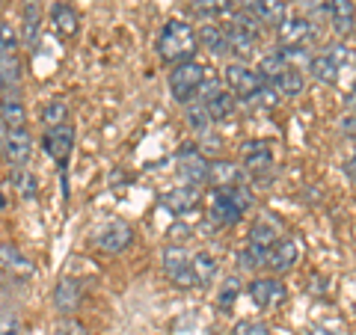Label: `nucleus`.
<instances>
[{
	"instance_id": "49530a36",
	"label": "nucleus",
	"mask_w": 356,
	"mask_h": 335,
	"mask_svg": "<svg viewBox=\"0 0 356 335\" xmlns=\"http://www.w3.org/2000/svg\"><path fill=\"white\" fill-rule=\"evenodd\" d=\"M0 205H3V199H0Z\"/></svg>"
},
{
	"instance_id": "9d476101",
	"label": "nucleus",
	"mask_w": 356,
	"mask_h": 335,
	"mask_svg": "<svg viewBox=\"0 0 356 335\" xmlns=\"http://www.w3.org/2000/svg\"><path fill=\"white\" fill-rule=\"evenodd\" d=\"M175 163H178V172H181V178H184L187 184L199 187V184H205V181H208L211 161L202 154V149H196V146H193V142H187V146L178 152Z\"/></svg>"
},
{
	"instance_id": "5701e85b",
	"label": "nucleus",
	"mask_w": 356,
	"mask_h": 335,
	"mask_svg": "<svg viewBox=\"0 0 356 335\" xmlns=\"http://www.w3.org/2000/svg\"><path fill=\"white\" fill-rule=\"evenodd\" d=\"M270 86L280 95H285V98H297L306 89V74H303V69H297V65H288V69L280 77H276Z\"/></svg>"
},
{
	"instance_id": "f257e3e1",
	"label": "nucleus",
	"mask_w": 356,
	"mask_h": 335,
	"mask_svg": "<svg viewBox=\"0 0 356 335\" xmlns=\"http://www.w3.org/2000/svg\"><path fill=\"white\" fill-rule=\"evenodd\" d=\"M222 83L232 89V95L247 104H276V89L259 74V69H250L247 63H226L222 69Z\"/></svg>"
},
{
	"instance_id": "4c0bfd02",
	"label": "nucleus",
	"mask_w": 356,
	"mask_h": 335,
	"mask_svg": "<svg viewBox=\"0 0 356 335\" xmlns=\"http://www.w3.org/2000/svg\"><path fill=\"white\" fill-rule=\"evenodd\" d=\"M21 332V318L9 309H0V335H18Z\"/></svg>"
},
{
	"instance_id": "f03ea898",
	"label": "nucleus",
	"mask_w": 356,
	"mask_h": 335,
	"mask_svg": "<svg viewBox=\"0 0 356 335\" xmlns=\"http://www.w3.org/2000/svg\"><path fill=\"white\" fill-rule=\"evenodd\" d=\"M199 51V33L193 30V24L187 21H166L158 33V57L166 65H181V63H191Z\"/></svg>"
},
{
	"instance_id": "a19ab883",
	"label": "nucleus",
	"mask_w": 356,
	"mask_h": 335,
	"mask_svg": "<svg viewBox=\"0 0 356 335\" xmlns=\"http://www.w3.org/2000/svg\"><path fill=\"white\" fill-rule=\"evenodd\" d=\"M341 131L348 133L350 140H356V116H350V113L344 116V119H341Z\"/></svg>"
},
{
	"instance_id": "1a4fd4ad",
	"label": "nucleus",
	"mask_w": 356,
	"mask_h": 335,
	"mask_svg": "<svg viewBox=\"0 0 356 335\" xmlns=\"http://www.w3.org/2000/svg\"><path fill=\"white\" fill-rule=\"evenodd\" d=\"M315 39V21H309L300 13H288V18L276 27L280 48H306V42Z\"/></svg>"
},
{
	"instance_id": "4468645a",
	"label": "nucleus",
	"mask_w": 356,
	"mask_h": 335,
	"mask_svg": "<svg viewBox=\"0 0 356 335\" xmlns=\"http://www.w3.org/2000/svg\"><path fill=\"white\" fill-rule=\"evenodd\" d=\"M42 146L60 166H65V161H69V154L74 149V128L69 122H65V125H57V128H48L42 137Z\"/></svg>"
},
{
	"instance_id": "aec40b11",
	"label": "nucleus",
	"mask_w": 356,
	"mask_h": 335,
	"mask_svg": "<svg viewBox=\"0 0 356 335\" xmlns=\"http://www.w3.org/2000/svg\"><path fill=\"white\" fill-rule=\"evenodd\" d=\"M81 282L77 279H60L57 288H54V306H57V311H63L65 318H72V311H77V306H81Z\"/></svg>"
},
{
	"instance_id": "412c9836",
	"label": "nucleus",
	"mask_w": 356,
	"mask_h": 335,
	"mask_svg": "<svg viewBox=\"0 0 356 335\" xmlns=\"http://www.w3.org/2000/svg\"><path fill=\"white\" fill-rule=\"evenodd\" d=\"M222 30H226V44H229V54H235V57H241V60H247V57H252V51H255V33H250V30H243V27H238L235 21H226L222 24Z\"/></svg>"
},
{
	"instance_id": "f8f14e48",
	"label": "nucleus",
	"mask_w": 356,
	"mask_h": 335,
	"mask_svg": "<svg viewBox=\"0 0 356 335\" xmlns=\"http://www.w3.org/2000/svg\"><path fill=\"white\" fill-rule=\"evenodd\" d=\"M250 297H252V303L259 306V309H280L285 300H288V291H285V285H282V279H276V276H261V279H252L250 282Z\"/></svg>"
},
{
	"instance_id": "423d86ee",
	"label": "nucleus",
	"mask_w": 356,
	"mask_h": 335,
	"mask_svg": "<svg viewBox=\"0 0 356 335\" xmlns=\"http://www.w3.org/2000/svg\"><path fill=\"white\" fill-rule=\"evenodd\" d=\"M348 60H350L348 44H341V42L324 44L318 54H312L309 74L315 77L318 83H339V74H341L344 65H348Z\"/></svg>"
},
{
	"instance_id": "f704fd0d",
	"label": "nucleus",
	"mask_w": 356,
	"mask_h": 335,
	"mask_svg": "<svg viewBox=\"0 0 356 335\" xmlns=\"http://www.w3.org/2000/svg\"><path fill=\"white\" fill-rule=\"evenodd\" d=\"M187 122H191L193 131H208L214 119H211V113L205 110L202 101H191V104H187Z\"/></svg>"
},
{
	"instance_id": "0eeeda50",
	"label": "nucleus",
	"mask_w": 356,
	"mask_h": 335,
	"mask_svg": "<svg viewBox=\"0 0 356 335\" xmlns=\"http://www.w3.org/2000/svg\"><path fill=\"white\" fill-rule=\"evenodd\" d=\"M196 101L205 104V110L211 113V119H214V122L229 119L232 110H235V95H232V89L222 83V81H217V77H208L205 86L199 89Z\"/></svg>"
},
{
	"instance_id": "f3484780",
	"label": "nucleus",
	"mask_w": 356,
	"mask_h": 335,
	"mask_svg": "<svg viewBox=\"0 0 356 335\" xmlns=\"http://www.w3.org/2000/svg\"><path fill=\"white\" fill-rule=\"evenodd\" d=\"M327 18L336 36H348V33L356 30V3L353 0H332L327 9Z\"/></svg>"
},
{
	"instance_id": "72a5a7b5",
	"label": "nucleus",
	"mask_w": 356,
	"mask_h": 335,
	"mask_svg": "<svg viewBox=\"0 0 356 335\" xmlns=\"http://www.w3.org/2000/svg\"><path fill=\"white\" fill-rule=\"evenodd\" d=\"M18 30L13 24H6V21H0V57H15L18 54Z\"/></svg>"
},
{
	"instance_id": "ddd939ff",
	"label": "nucleus",
	"mask_w": 356,
	"mask_h": 335,
	"mask_svg": "<svg viewBox=\"0 0 356 335\" xmlns=\"http://www.w3.org/2000/svg\"><path fill=\"white\" fill-rule=\"evenodd\" d=\"M131 240H134V229L125 220H110L107 226L95 234V247L102 252H107V255H116L122 250H128Z\"/></svg>"
},
{
	"instance_id": "58836bf2",
	"label": "nucleus",
	"mask_w": 356,
	"mask_h": 335,
	"mask_svg": "<svg viewBox=\"0 0 356 335\" xmlns=\"http://www.w3.org/2000/svg\"><path fill=\"white\" fill-rule=\"evenodd\" d=\"M229 335H270V329H267V323H261V320H241Z\"/></svg>"
},
{
	"instance_id": "39448f33",
	"label": "nucleus",
	"mask_w": 356,
	"mask_h": 335,
	"mask_svg": "<svg viewBox=\"0 0 356 335\" xmlns=\"http://www.w3.org/2000/svg\"><path fill=\"white\" fill-rule=\"evenodd\" d=\"M208 81V69L202 63H181V65H172L170 72V92L178 104H191L193 98H199V89L205 86Z\"/></svg>"
},
{
	"instance_id": "c756f323",
	"label": "nucleus",
	"mask_w": 356,
	"mask_h": 335,
	"mask_svg": "<svg viewBox=\"0 0 356 335\" xmlns=\"http://www.w3.org/2000/svg\"><path fill=\"white\" fill-rule=\"evenodd\" d=\"M9 181H13L15 193H21L24 199H36V193H39V181H36V172H30L27 166H15L13 175H9Z\"/></svg>"
},
{
	"instance_id": "6e6552de",
	"label": "nucleus",
	"mask_w": 356,
	"mask_h": 335,
	"mask_svg": "<svg viewBox=\"0 0 356 335\" xmlns=\"http://www.w3.org/2000/svg\"><path fill=\"white\" fill-rule=\"evenodd\" d=\"M163 273L175 288H196L193 255L184 247H166L163 250Z\"/></svg>"
},
{
	"instance_id": "9b49d317",
	"label": "nucleus",
	"mask_w": 356,
	"mask_h": 335,
	"mask_svg": "<svg viewBox=\"0 0 356 335\" xmlns=\"http://www.w3.org/2000/svg\"><path fill=\"white\" fill-rule=\"evenodd\" d=\"M241 166L250 175H264L273 170V142L270 140H247L241 146Z\"/></svg>"
},
{
	"instance_id": "6ab92c4d",
	"label": "nucleus",
	"mask_w": 356,
	"mask_h": 335,
	"mask_svg": "<svg viewBox=\"0 0 356 335\" xmlns=\"http://www.w3.org/2000/svg\"><path fill=\"white\" fill-rule=\"evenodd\" d=\"M0 270H6L9 276H18V279H30L36 267H33V261L18 247L0 243Z\"/></svg>"
},
{
	"instance_id": "bb28decb",
	"label": "nucleus",
	"mask_w": 356,
	"mask_h": 335,
	"mask_svg": "<svg viewBox=\"0 0 356 335\" xmlns=\"http://www.w3.org/2000/svg\"><path fill=\"white\" fill-rule=\"evenodd\" d=\"M252 13H255V18H259L261 24L280 27L282 21L288 18V3L285 0H259V3L252 6Z\"/></svg>"
},
{
	"instance_id": "c85d7f7f",
	"label": "nucleus",
	"mask_w": 356,
	"mask_h": 335,
	"mask_svg": "<svg viewBox=\"0 0 356 335\" xmlns=\"http://www.w3.org/2000/svg\"><path fill=\"white\" fill-rule=\"evenodd\" d=\"M217 270H220V264H217V259L211 252H196L193 255V279H196V288L199 285L205 288V285L214 282Z\"/></svg>"
},
{
	"instance_id": "2f4dec72",
	"label": "nucleus",
	"mask_w": 356,
	"mask_h": 335,
	"mask_svg": "<svg viewBox=\"0 0 356 335\" xmlns=\"http://www.w3.org/2000/svg\"><path fill=\"white\" fill-rule=\"evenodd\" d=\"M288 65H291V63H288L285 60V54H282V48L280 51H273V54H267V57L259 63V74L264 77V81L267 83H273L276 81V77H280L285 69H288Z\"/></svg>"
},
{
	"instance_id": "a878e982",
	"label": "nucleus",
	"mask_w": 356,
	"mask_h": 335,
	"mask_svg": "<svg viewBox=\"0 0 356 335\" xmlns=\"http://www.w3.org/2000/svg\"><path fill=\"white\" fill-rule=\"evenodd\" d=\"M196 202H199V187L193 184H184V187H175L170 193H163V205L175 211V214H184V211L196 208Z\"/></svg>"
},
{
	"instance_id": "ea45409f",
	"label": "nucleus",
	"mask_w": 356,
	"mask_h": 335,
	"mask_svg": "<svg viewBox=\"0 0 356 335\" xmlns=\"http://www.w3.org/2000/svg\"><path fill=\"white\" fill-rule=\"evenodd\" d=\"M54 335H89L83 323H77L74 318H63L57 320V327H54Z\"/></svg>"
},
{
	"instance_id": "a18cd8bd",
	"label": "nucleus",
	"mask_w": 356,
	"mask_h": 335,
	"mask_svg": "<svg viewBox=\"0 0 356 335\" xmlns=\"http://www.w3.org/2000/svg\"><path fill=\"white\" fill-rule=\"evenodd\" d=\"M235 3H238L241 9H252L255 3H259V0H235Z\"/></svg>"
},
{
	"instance_id": "4be33fe9",
	"label": "nucleus",
	"mask_w": 356,
	"mask_h": 335,
	"mask_svg": "<svg viewBox=\"0 0 356 335\" xmlns=\"http://www.w3.org/2000/svg\"><path fill=\"white\" fill-rule=\"evenodd\" d=\"M39 24H42L39 0H24V13H21V42H24V48H36L39 44Z\"/></svg>"
},
{
	"instance_id": "c03bdc74",
	"label": "nucleus",
	"mask_w": 356,
	"mask_h": 335,
	"mask_svg": "<svg viewBox=\"0 0 356 335\" xmlns=\"http://www.w3.org/2000/svg\"><path fill=\"white\" fill-rule=\"evenodd\" d=\"M6 140H9V128H6V122H0V152L6 149Z\"/></svg>"
},
{
	"instance_id": "dca6fc26",
	"label": "nucleus",
	"mask_w": 356,
	"mask_h": 335,
	"mask_svg": "<svg viewBox=\"0 0 356 335\" xmlns=\"http://www.w3.org/2000/svg\"><path fill=\"white\" fill-rule=\"evenodd\" d=\"M51 24L60 39H74L81 33V15L74 13V6L57 0V3H51Z\"/></svg>"
},
{
	"instance_id": "7ed1b4c3",
	"label": "nucleus",
	"mask_w": 356,
	"mask_h": 335,
	"mask_svg": "<svg viewBox=\"0 0 356 335\" xmlns=\"http://www.w3.org/2000/svg\"><path fill=\"white\" fill-rule=\"evenodd\" d=\"M285 238V226L273 214H261L255 217V222L250 226V238H247V250L241 252V264L250 267V270H259L267 267V255L273 252V247Z\"/></svg>"
},
{
	"instance_id": "473e14b6",
	"label": "nucleus",
	"mask_w": 356,
	"mask_h": 335,
	"mask_svg": "<svg viewBox=\"0 0 356 335\" xmlns=\"http://www.w3.org/2000/svg\"><path fill=\"white\" fill-rule=\"evenodd\" d=\"M65 119H69V104L65 101H48L42 110V122H44V128H57V125H65Z\"/></svg>"
},
{
	"instance_id": "393cba45",
	"label": "nucleus",
	"mask_w": 356,
	"mask_h": 335,
	"mask_svg": "<svg viewBox=\"0 0 356 335\" xmlns=\"http://www.w3.org/2000/svg\"><path fill=\"white\" fill-rule=\"evenodd\" d=\"M0 122H6V128H27V110L18 95H0Z\"/></svg>"
},
{
	"instance_id": "20e7f679",
	"label": "nucleus",
	"mask_w": 356,
	"mask_h": 335,
	"mask_svg": "<svg viewBox=\"0 0 356 335\" xmlns=\"http://www.w3.org/2000/svg\"><path fill=\"white\" fill-rule=\"evenodd\" d=\"M252 208V196L243 187H226V190H214L208 199V217L217 226H235L247 217V211Z\"/></svg>"
},
{
	"instance_id": "2eb2a0df",
	"label": "nucleus",
	"mask_w": 356,
	"mask_h": 335,
	"mask_svg": "<svg viewBox=\"0 0 356 335\" xmlns=\"http://www.w3.org/2000/svg\"><path fill=\"white\" fill-rule=\"evenodd\" d=\"M300 255H303V247H300V240L297 238H291V234H285V238L276 243L273 247V252L267 255V270H270V276L276 273H288L291 267L300 261Z\"/></svg>"
},
{
	"instance_id": "a211bd4d",
	"label": "nucleus",
	"mask_w": 356,
	"mask_h": 335,
	"mask_svg": "<svg viewBox=\"0 0 356 335\" xmlns=\"http://www.w3.org/2000/svg\"><path fill=\"white\" fill-rule=\"evenodd\" d=\"M33 152V137L27 128H9V140H6V149H3V158L6 163L13 166H24L27 158Z\"/></svg>"
},
{
	"instance_id": "e433bc0d",
	"label": "nucleus",
	"mask_w": 356,
	"mask_h": 335,
	"mask_svg": "<svg viewBox=\"0 0 356 335\" xmlns=\"http://www.w3.org/2000/svg\"><path fill=\"white\" fill-rule=\"evenodd\" d=\"M294 3H297L300 15H306L309 21H315L321 15H327V9H330L332 0H294Z\"/></svg>"
},
{
	"instance_id": "c9c22d12",
	"label": "nucleus",
	"mask_w": 356,
	"mask_h": 335,
	"mask_svg": "<svg viewBox=\"0 0 356 335\" xmlns=\"http://www.w3.org/2000/svg\"><path fill=\"white\" fill-rule=\"evenodd\" d=\"M241 294V285H238V279L235 276H229L226 282L220 285V294H217V306L222 309V311H229L232 306H235V297Z\"/></svg>"
},
{
	"instance_id": "7c9ffc66",
	"label": "nucleus",
	"mask_w": 356,
	"mask_h": 335,
	"mask_svg": "<svg viewBox=\"0 0 356 335\" xmlns=\"http://www.w3.org/2000/svg\"><path fill=\"white\" fill-rule=\"evenodd\" d=\"M21 81V65L15 57H0V95H9Z\"/></svg>"
},
{
	"instance_id": "cd10ccee",
	"label": "nucleus",
	"mask_w": 356,
	"mask_h": 335,
	"mask_svg": "<svg viewBox=\"0 0 356 335\" xmlns=\"http://www.w3.org/2000/svg\"><path fill=\"white\" fill-rule=\"evenodd\" d=\"M199 42H202V48H208L211 54H217V57H226L229 54L222 24H202V30H199Z\"/></svg>"
},
{
	"instance_id": "37998d69",
	"label": "nucleus",
	"mask_w": 356,
	"mask_h": 335,
	"mask_svg": "<svg viewBox=\"0 0 356 335\" xmlns=\"http://www.w3.org/2000/svg\"><path fill=\"white\" fill-rule=\"evenodd\" d=\"M344 172H348L350 181H356V154H353V158H350L348 163H344Z\"/></svg>"
},
{
	"instance_id": "b1692460",
	"label": "nucleus",
	"mask_w": 356,
	"mask_h": 335,
	"mask_svg": "<svg viewBox=\"0 0 356 335\" xmlns=\"http://www.w3.org/2000/svg\"><path fill=\"white\" fill-rule=\"evenodd\" d=\"M208 184H214L217 190L226 187H241V170L229 161H211V172H208Z\"/></svg>"
},
{
	"instance_id": "79ce46f5",
	"label": "nucleus",
	"mask_w": 356,
	"mask_h": 335,
	"mask_svg": "<svg viewBox=\"0 0 356 335\" xmlns=\"http://www.w3.org/2000/svg\"><path fill=\"white\" fill-rule=\"evenodd\" d=\"M344 104H348V110H350V116H356V86L348 92V98H344Z\"/></svg>"
}]
</instances>
